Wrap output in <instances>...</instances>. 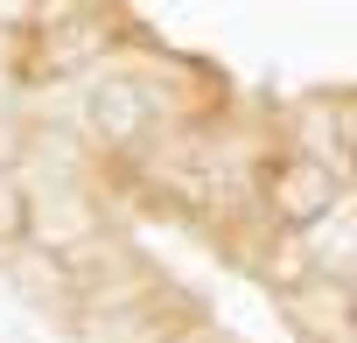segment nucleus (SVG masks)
Masks as SVG:
<instances>
[{"instance_id":"1","label":"nucleus","mask_w":357,"mask_h":343,"mask_svg":"<svg viewBox=\"0 0 357 343\" xmlns=\"http://www.w3.org/2000/svg\"><path fill=\"white\" fill-rule=\"evenodd\" d=\"M266 204H273L280 224H315L322 211L343 204V176L301 154V161H287V168H273V176H266Z\"/></svg>"},{"instance_id":"2","label":"nucleus","mask_w":357,"mask_h":343,"mask_svg":"<svg viewBox=\"0 0 357 343\" xmlns=\"http://www.w3.org/2000/svg\"><path fill=\"white\" fill-rule=\"evenodd\" d=\"M8 231H22V176L0 161V238Z\"/></svg>"},{"instance_id":"3","label":"nucleus","mask_w":357,"mask_h":343,"mask_svg":"<svg viewBox=\"0 0 357 343\" xmlns=\"http://www.w3.org/2000/svg\"><path fill=\"white\" fill-rule=\"evenodd\" d=\"M22 22H36V0H0V29H22Z\"/></svg>"}]
</instances>
